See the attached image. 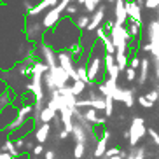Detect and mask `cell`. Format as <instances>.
<instances>
[{
  "label": "cell",
  "instance_id": "4316f807",
  "mask_svg": "<svg viewBox=\"0 0 159 159\" xmlns=\"http://www.w3.org/2000/svg\"><path fill=\"white\" fill-rule=\"evenodd\" d=\"M147 135L150 136V142L156 145V147H159V133L154 129V128H147Z\"/></svg>",
  "mask_w": 159,
  "mask_h": 159
},
{
  "label": "cell",
  "instance_id": "d4e9b609",
  "mask_svg": "<svg viewBox=\"0 0 159 159\" xmlns=\"http://www.w3.org/2000/svg\"><path fill=\"white\" fill-rule=\"evenodd\" d=\"M136 103H138L142 108H145V110H150V108L154 107V105H152L149 100L145 98V94H138V96H136Z\"/></svg>",
  "mask_w": 159,
  "mask_h": 159
},
{
  "label": "cell",
  "instance_id": "8fae6325",
  "mask_svg": "<svg viewBox=\"0 0 159 159\" xmlns=\"http://www.w3.org/2000/svg\"><path fill=\"white\" fill-rule=\"evenodd\" d=\"M150 157V150L147 149V145H136L126 150L124 159H149Z\"/></svg>",
  "mask_w": 159,
  "mask_h": 159
},
{
  "label": "cell",
  "instance_id": "484cf974",
  "mask_svg": "<svg viewBox=\"0 0 159 159\" xmlns=\"http://www.w3.org/2000/svg\"><path fill=\"white\" fill-rule=\"evenodd\" d=\"M121 152H122L121 147H119V145H114V147H108L103 157H116V156H121ZM103 157H102V159H103Z\"/></svg>",
  "mask_w": 159,
  "mask_h": 159
},
{
  "label": "cell",
  "instance_id": "8d00e7d4",
  "mask_svg": "<svg viewBox=\"0 0 159 159\" xmlns=\"http://www.w3.org/2000/svg\"><path fill=\"white\" fill-rule=\"evenodd\" d=\"M66 138H70V135H68L63 128H61V129H58V140H66Z\"/></svg>",
  "mask_w": 159,
  "mask_h": 159
},
{
  "label": "cell",
  "instance_id": "1f68e13d",
  "mask_svg": "<svg viewBox=\"0 0 159 159\" xmlns=\"http://www.w3.org/2000/svg\"><path fill=\"white\" fill-rule=\"evenodd\" d=\"M94 33H96V39H98V42H102L103 39H107V37H108V33H107V30L103 28V26H100V28L96 30V32H94Z\"/></svg>",
  "mask_w": 159,
  "mask_h": 159
},
{
  "label": "cell",
  "instance_id": "277c9868",
  "mask_svg": "<svg viewBox=\"0 0 159 159\" xmlns=\"http://www.w3.org/2000/svg\"><path fill=\"white\" fill-rule=\"evenodd\" d=\"M49 75L52 77V82H54V88H56V89H61V88H66V86H68L70 77L65 74V70H63L61 66L49 68Z\"/></svg>",
  "mask_w": 159,
  "mask_h": 159
},
{
  "label": "cell",
  "instance_id": "7bdbcfd3",
  "mask_svg": "<svg viewBox=\"0 0 159 159\" xmlns=\"http://www.w3.org/2000/svg\"><path fill=\"white\" fill-rule=\"evenodd\" d=\"M0 159H12V157H11L7 152H2V150H0Z\"/></svg>",
  "mask_w": 159,
  "mask_h": 159
},
{
  "label": "cell",
  "instance_id": "e575fe53",
  "mask_svg": "<svg viewBox=\"0 0 159 159\" xmlns=\"http://www.w3.org/2000/svg\"><path fill=\"white\" fill-rule=\"evenodd\" d=\"M147 9H159V0H145Z\"/></svg>",
  "mask_w": 159,
  "mask_h": 159
},
{
  "label": "cell",
  "instance_id": "52a82bcc",
  "mask_svg": "<svg viewBox=\"0 0 159 159\" xmlns=\"http://www.w3.org/2000/svg\"><path fill=\"white\" fill-rule=\"evenodd\" d=\"M26 35H28V40L39 44L44 42V26L42 23H28L26 25Z\"/></svg>",
  "mask_w": 159,
  "mask_h": 159
},
{
  "label": "cell",
  "instance_id": "e0dca14e",
  "mask_svg": "<svg viewBox=\"0 0 159 159\" xmlns=\"http://www.w3.org/2000/svg\"><path fill=\"white\" fill-rule=\"evenodd\" d=\"M126 30H128V33H129V37H131V42H133V40H140V35H142V25L140 23L129 21Z\"/></svg>",
  "mask_w": 159,
  "mask_h": 159
},
{
  "label": "cell",
  "instance_id": "f35d334b",
  "mask_svg": "<svg viewBox=\"0 0 159 159\" xmlns=\"http://www.w3.org/2000/svg\"><path fill=\"white\" fill-rule=\"evenodd\" d=\"M154 72H156V80L159 82V58H154Z\"/></svg>",
  "mask_w": 159,
  "mask_h": 159
},
{
  "label": "cell",
  "instance_id": "c3c4849f",
  "mask_svg": "<svg viewBox=\"0 0 159 159\" xmlns=\"http://www.w3.org/2000/svg\"><path fill=\"white\" fill-rule=\"evenodd\" d=\"M65 159H66V157H65Z\"/></svg>",
  "mask_w": 159,
  "mask_h": 159
},
{
  "label": "cell",
  "instance_id": "9c48e42d",
  "mask_svg": "<svg viewBox=\"0 0 159 159\" xmlns=\"http://www.w3.org/2000/svg\"><path fill=\"white\" fill-rule=\"evenodd\" d=\"M70 138L75 142V143L86 145V149L89 147V143H93V142L89 140V136L86 135V131L82 129V126H80L79 122H75V121H74V129H72V133H70Z\"/></svg>",
  "mask_w": 159,
  "mask_h": 159
},
{
  "label": "cell",
  "instance_id": "7402d4cb",
  "mask_svg": "<svg viewBox=\"0 0 159 159\" xmlns=\"http://www.w3.org/2000/svg\"><path fill=\"white\" fill-rule=\"evenodd\" d=\"M89 19H91V16H89V14H79L74 25L79 30H86V28H88V25H89Z\"/></svg>",
  "mask_w": 159,
  "mask_h": 159
},
{
  "label": "cell",
  "instance_id": "5b68a950",
  "mask_svg": "<svg viewBox=\"0 0 159 159\" xmlns=\"http://www.w3.org/2000/svg\"><path fill=\"white\" fill-rule=\"evenodd\" d=\"M124 9H126V14H128V19H129V21H135V23L143 25L140 5H136L133 0H124Z\"/></svg>",
  "mask_w": 159,
  "mask_h": 159
},
{
  "label": "cell",
  "instance_id": "4fadbf2b",
  "mask_svg": "<svg viewBox=\"0 0 159 159\" xmlns=\"http://www.w3.org/2000/svg\"><path fill=\"white\" fill-rule=\"evenodd\" d=\"M60 18H61V14L58 12L54 7H51V9L46 12V16H44V19H42V26L44 28H54L58 23H60Z\"/></svg>",
  "mask_w": 159,
  "mask_h": 159
},
{
  "label": "cell",
  "instance_id": "ffe728a7",
  "mask_svg": "<svg viewBox=\"0 0 159 159\" xmlns=\"http://www.w3.org/2000/svg\"><path fill=\"white\" fill-rule=\"evenodd\" d=\"M86 88H88V86H86L82 80H75V82H72V86H70L72 94H74L75 98H80V96L86 93Z\"/></svg>",
  "mask_w": 159,
  "mask_h": 159
},
{
  "label": "cell",
  "instance_id": "44dd1931",
  "mask_svg": "<svg viewBox=\"0 0 159 159\" xmlns=\"http://www.w3.org/2000/svg\"><path fill=\"white\" fill-rule=\"evenodd\" d=\"M75 2H77V4H80V5H84V9H86V12H88V14H93L102 0H75Z\"/></svg>",
  "mask_w": 159,
  "mask_h": 159
},
{
  "label": "cell",
  "instance_id": "9a60e30c",
  "mask_svg": "<svg viewBox=\"0 0 159 159\" xmlns=\"http://www.w3.org/2000/svg\"><path fill=\"white\" fill-rule=\"evenodd\" d=\"M14 98H16V94L11 89H7V91H4V93L0 94V114L4 112V110H7L9 107H12Z\"/></svg>",
  "mask_w": 159,
  "mask_h": 159
},
{
  "label": "cell",
  "instance_id": "4dcf8cb0",
  "mask_svg": "<svg viewBox=\"0 0 159 159\" xmlns=\"http://www.w3.org/2000/svg\"><path fill=\"white\" fill-rule=\"evenodd\" d=\"M128 66H129V68H133V70L140 68V58H138V56L135 54V56H133L129 61H128Z\"/></svg>",
  "mask_w": 159,
  "mask_h": 159
},
{
  "label": "cell",
  "instance_id": "f1b7e54d",
  "mask_svg": "<svg viewBox=\"0 0 159 159\" xmlns=\"http://www.w3.org/2000/svg\"><path fill=\"white\" fill-rule=\"evenodd\" d=\"M145 98H147L150 103H152V105H154V103H157L159 94H157V91H156V89H150V91H147V93H145Z\"/></svg>",
  "mask_w": 159,
  "mask_h": 159
},
{
  "label": "cell",
  "instance_id": "b9f144b4",
  "mask_svg": "<svg viewBox=\"0 0 159 159\" xmlns=\"http://www.w3.org/2000/svg\"><path fill=\"white\" fill-rule=\"evenodd\" d=\"M14 159H32V157H30L28 152H21V154H19L18 157H14Z\"/></svg>",
  "mask_w": 159,
  "mask_h": 159
},
{
  "label": "cell",
  "instance_id": "d6a6232c",
  "mask_svg": "<svg viewBox=\"0 0 159 159\" xmlns=\"http://www.w3.org/2000/svg\"><path fill=\"white\" fill-rule=\"evenodd\" d=\"M44 145H40V143H35V147H33V150H32V156H35V157H39V156H42L44 154Z\"/></svg>",
  "mask_w": 159,
  "mask_h": 159
},
{
  "label": "cell",
  "instance_id": "83f0119b",
  "mask_svg": "<svg viewBox=\"0 0 159 159\" xmlns=\"http://www.w3.org/2000/svg\"><path fill=\"white\" fill-rule=\"evenodd\" d=\"M25 142H26V138H12L14 149L18 150V152H25Z\"/></svg>",
  "mask_w": 159,
  "mask_h": 159
},
{
  "label": "cell",
  "instance_id": "836d02e7",
  "mask_svg": "<svg viewBox=\"0 0 159 159\" xmlns=\"http://www.w3.org/2000/svg\"><path fill=\"white\" fill-rule=\"evenodd\" d=\"M44 159H58L56 157V150L54 149H46L44 150Z\"/></svg>",
  "mask_w": 159,
  "mask_h": 159
},
{
  "label": "cell",
  "instance_id": "bcb514c9",
  "mask_svg": "<svg viewBox=\"0 0 159 159\" xmlns=\"http://www.w3.org/2000/svg\"><path fill=\"white\" fill-rule=\"evenodd\" d=\"M107 2H110V4H112V2H116V0H107Z\"/></svg>",
  "mask_w": 159,
  "mask_h": 159
},
{
  "label": "cell",
  "instance_id": "2e32d148",
  "mask_svg": "<svg viewBox=\"0 0 159 159\" xmlns=\"http://www.w3.org/2000/svg\"><path fill=\"white\" fill-rule=\"evenodd\" d=\"M128 21V14L124 9V0H116V25H124Z\"/></svg>",
  "mask_w": 159,
  "mask_h": 159
},
{
  "label": "cell",
  "instance_id": "7c38bea8",
  "mask_svg": "<svg viewBox=\"0 0 159 159\" xmlns=\"http://www.w3.org/2000/svg\"><path fill=\"white\" fill-rule=\"evenodd\" d=\"M149 75H150V60L149 58H142L140 60V74H136V82H138L140 88L147 84Z\"/></svg>",
  "mask_w": 159,
  "mask_h": 159
},
{
  "label": "cell",
  "instance_id": "6da1fadb",
  "mask_svg": "<svg viewBox=\"0 0 159 159\" xmlns=\"http://www.w3.org/2000/svg\"><path fill=\"white\" fill-rule=\"evenodd\" d=\"M100 44L96 42L93 44V49H91V54H89V61L86 63V70H88V80L89 84L88 88H93V86L103 82V75H105V68H103V58H102V49H100Z\"/></svg>",
  "mask_w": 159,
  "mask_h": 159
},
{
  "label": "cell",
  "instance_id": "7dc6e473",
  "mask_svg": "<svg viewBox=\"0 0 159 159\" xmlns=\"http://www.w3.org/2000/svg\"><path fill=\"white\" fill-rule=\"evenodd\" d=\"M156 159H159V157H157V156H156Z\"/></svg>",
  "mask_w": 159,
  "mask_h": 159
},
{
  "label": "cell",
  "instance_id": "74e56055",
  "mask_svg": "<svg viewBox=\"0 0 159 159\" xmlns=\"http://www.w3.org/2000/svg\"><path fill=\"white\" fill-rule=\"evenodd\" d=\"M66 14H68V16H74V14H77V11H79V9H77V7H75V5H68V7H66Z\"/></svg>",
  "mask_w": 159,
  "mask_h": 159
},
{
  "label": "cell",
  "instance_id": "d590c367",
  "mask_svg": "<svg viewBox=\"0 0 159 159\" xmlns=\"http://www.w3.org/2000/svg\"><path fill=\"white\" fill-rule=\"evenodd\" d=\"M33 147H35V142L32 140V138H26V142H25V152H32L33 150Z\"/></svg>",
  "mask_w": 159,
  "mask_h": 159
},
{
  "label": "cell",
  "instance_id": "3957f363",
  "mask_svg": "<svg viewBox=\"0 0 159 159\" xmlns=\"http://www.w3.org/2000/svg\"><path fill=\"white\" fill-rule=\"evenodd\" d=\"M56 60H58V66H61V68L65 70V74L72 79V82L79 80V77H77V72H75V58L72 56L70 52L65 51V49L56 51Z\"/></svg>",
  "mask_w": 159,
  "mask_h": 159
},
{
  "label": "cell",
  "instance_id": "ba28073f",
  "mask_svg": "<svg viewBox=\"0 0 159 159\" xmlns=\"http://www.w3.org/2000/svg\"><path fill=\"white\" fill-rule=\"evenodd\" d=\"M105 12H107V9H105L103 5H100L98 11H94L93 16H91V19H89V25H88V28H86V32H96V30L103 25Z\"/></svg>",
  "mask_w": 159,
  "mask_h": 159
},
{
  "label": "cell",
  "instance_id": "f546056e",
  "mask_svg": "<svg viewBox=\"0 0 159 159\" xmlns=\"http://www.w3.org/2000/svg\"><path fill=\"white\" fill-rule=\"evenodd\" d=\"M124 77H126L128 82H135V80H136V70H133V68L128 66L126 70H124Z\"/></svg>",
  "mask_w": 159,
  "mask_h": 159
},
{
  "label": "cell",
  "instance_id": "ab89813d",
  "mask_svg": "<svg viewBox=\"0 0 159 159\" xmlns=\"http://www.w3.org/2000/svg\"><path fill=\"white\" fill-rule=\"evenodd\" d=\"M7 89H9V88H7V84H5V80L0 79V94L4 93V91H7Z\"/></svg>",
  "mask_w": 159,
  "mask_h": 159
},
{
  "label": "cell",
  "instance_id": "ac0fdd59",
  "mask_svg": "<svg viewBox=\"0 0 159 159\" xmlns=\"http://www.w3.org/2000/svg\"><path fill=\"white\" fill-rule=\"evenodd\" d=\"M54 116H56L54 110H51L49 107H44L42 112H40V116H39V122H40V124H51L52 119H54Z\"/></svg>",
  "mask_w": 159,
  "mask_h": 159
},
{
  "label": "cell",
  "instance_id": "ee69618b",
  "mask_svg": "<svg viewBox=\"0 0 159 159\" xmlns=\"http://www.w3.org/2000/svg\"><path fill=\"white\" fill-rule=\"evenodd\" d=\"M133 2H135L136 5H140V7H142V5L145 4V0H133Z\"/></svg>",
  "mask_w": 159,
  "mask_h": 159
},
{
  "label": "cell",
  "instance_id": "d6986e66",
  "mask_svg": "<svg viewBox=\"0 0 159 159\" xmlns=\"http://www.w3.org/2000/svg\"><path fill=\"white\" fill-rule=\"evenodd\" d=\"M114 58H116V65H117V68H119V72L126 70V68H128V61H129V56H128V54H122V52H116Z\"/></svg>",
  "mask_w": 159,
  "mask_h": 159
},
{
  "label": "cell",
  "instance_id": "60d3db41",
  "mask_svg": "<svg viewBox=\"0 0 159 159\" xmlns=\"http://www.w3.org/2000/svg\"><path fill=\"white\" fill-rule=\"evenodd\" d=\"M142 51H143V52H150V51H152V46H150V42L143 44V46H142Z\"/></svg>",
  "mask_w": 159,
  "mask_h": 159
},
{
  "label": "cell",
  "instance_id": "cb8c5ba5",
  "mask_svg": "<svg viewBox=\"0 0 159 159\" xmlns=\"http://www.w3.org/2000/svg\"><path fill=\"white\" fill-rule=\"evenodd\" d=\"M102 44H103V49H105V54H110V56H114V54H116V47H114L112 40H110L108 37L103 39Z\"/></svg>",
  "mask_w": 159,
  "mask_h": 159
},
{
  "label": "cell",
  "instance_id": "8992f818",
  "mask_svg": "<svg viewBox=\"0 0 159 159\" xmlns=\"http://www.w3.org/2000/svg\"><path fill=\"white\" fill-rule=\"evenodd\" d=\"M108 138H110L108 129H103L102 136L98 138V142H96V145H94V149H93V157L94 159H102L103 156H105V152H107V149H108Z\"/></svg>",
  "mask_w": 159,
  "mask_h": 159
},
{
  "label": "cell",
  "instance_id": "30bf717a",
  "mask_svg": "<svg viewBox=\"0 0 159 159\" xmlns=\"http://www.w3.org/2000/svg\"><path fill=\"white\" fill-rule=\"evenodd\" d=\"M51 124H40L33 129V140L37 142V143L44 145L49 142V136H51Z\"/></svg>",
  "mask_w": 159,
  "mask_h": 159
},
{
  "label": "cell",
  "instance_id": "5bb4252c",
  "mask_svg": "<svg viewBox=\"0 0 159 159\" xmlns=\"http://www.w3.org/2000/svg\"><path fill=\"white\" fill-rule=\"evenodd\" d=\"M122 103L126 105L128 110L135 107L136 103V88L131 86V88H122Z\"/></svg>",
  "mask_w": 159,
  "mask_h": 159
},
{
  "label": "cell",
  "instance_id": "7a4b0ae2",
  "mask_svg": "<svg viewBox=\"0 0 159 159\" xmlns=\"http://www.w3.org/2000/svg\"><path fill=\"white\" fill-rule=\"evenodd\" d=\"M128 133H129V136H128V145H129V149L140 145V142L147 136V126H145L143 117H140V116L131 117V122H129V126H128Z\"/></svg>",
  "mask_w": 159,
  "mask_h": 159
},
{
  "label": "cell",
  "instance_id": "603a6c76",
  "mask_svg": "<svg viewBox=\"0 0 159 159\" xmlns=\"http://www.w3.org/2000/svg\"><path fill=\"white\" fill-rule=\"evenodd\" d=\"M86 152H88L86 145L75 143V147H74V157H75V159H84V157H86Z\"/></svg>",
  "mask_w": 159,
  "mask_h": 159
},
{
  "label": "cell",
  "instance_id": "f6af8a7d",
  "mask_svg": "<svg viewBox=\"0 0 159 159\" xmlns=\"http://www.w3.org/2000/svg\"><path fill=\"white\" fill-rule=\"evenodd\" d=\"M103 159H122V152H121V156H116V157H103Z\"/></svg>",
  "mask_w": 159,
  "mask_h": 159
}]
</instances>
